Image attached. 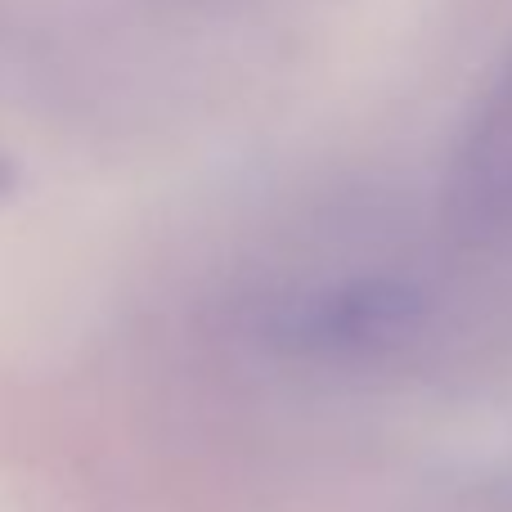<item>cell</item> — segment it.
Returning <instances> with one entry per match:
<instances>
[{
	"instance_id": "6da1fadb",
	"label": "cell",
	"mask_w": 512,
	"mask_h": 512,
	"mask_svg": "<svg viewBox=\"0 0 512 512\" xmlns=\"http://www.w3.org/2000/svg\"><path fill=\"white\" fill-rule=\"evenodd\" d=\"M432 324V292L405 274H351L274 301L265 346L297 360H382L414 346Z\"/></svg>"
},
{
	"instance_id": "7a4b0ae2",
	"label": "cell",
	"mask_w": 512,
	"mask_h": 512,
	"mask_svg": "<svg viewBox=\"0 0 512 512\" xmlns=\"http://www.w3.org/2000/svg\"><path fill=\"white\" fill-rule=\"evenodd\" d=\"M481 504L490 512H512V468L499 472V477H490L486 486H481Z\"/></svg>"
}]
</instances>
